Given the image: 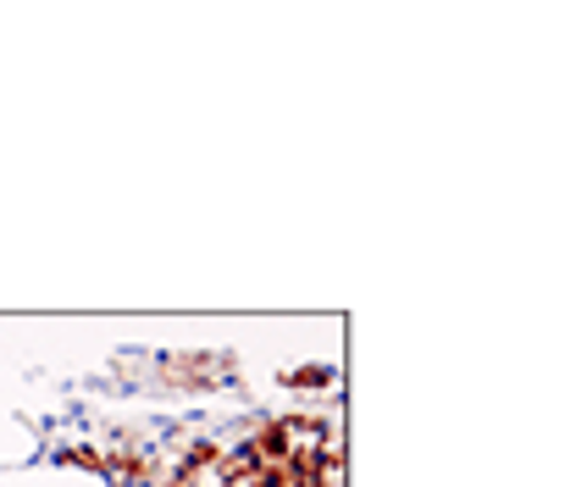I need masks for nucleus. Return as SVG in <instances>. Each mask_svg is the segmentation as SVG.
Returning <instances> with one entry per match:
<instances>
[{"label": "nucleus", "instance_id": "f03ea898", "mask_svg": "<svg viewBox=\"0 0 576 487\" xmlns=\"http://www.w3.org/2000/svg\"><path fill=\"white\" fill-rule=\"evenodd\" d=\"M222 454H227L222 443H211V438H195V443L184 449V465H178V471H189V476H200L205 465H222Z\"/></svg>", "mask_w": 576, "mask_h": 487}, {"label": "nucleus", "instance_id": "f257e3e1", "mask_svg": "<svg viewBox=\"0 0 576 487\" xmlns=\"http://www.w3.org/2000/svg\"><path fill=\"white\" fill-rule=\"evenodd\" d=\"M244 449H250L261 465H283V460L294 454V427H289V416L261 421V432H256V438H244Z\"/></svg>", "mask_w": 576, "mask_h": 487}, {"label": "nucleus", "instance_id": "20e7f679", "mask_svg": "<svg viewBox=\"0 0 576 487\" xmlns=\"http://www.w3.org/2000/svg\"><path fill=\"white\" fill-rule=\"evenodd\" d=\"M283 382L289 388H327V382H333V371H327V366H305V371H289Z\"/></svg>", "mask_w": 576, "mask_h": 487}, {"label": "nucleus", "instance_id": "7ed1b4c3", "mask_svg": "<svg viewBox=\"0 0 576 487\" xmlns=\"http://www.w3.org/2000/svg\"><path fill=\"white\" fill-rule=\"evenodd\" d=\"M61 460H67V465H84V471H106V454H101V449H90V443L61 449Z\"/></svg>", "mask_w": 576, "mask_h": 487}]
</instances>
